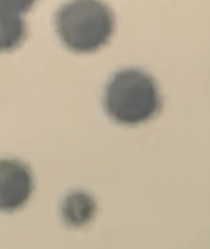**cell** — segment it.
Listing matches in <instances>:
<instances>
[{
    "label": "cell",
    "mask_w": 210,
    "mask_h": 249,
    "mask_svg": "<svg viewBox=\"0 0 210 249\" xmlns=\"http://www.w3.org/2000/svg\"><path fill=\"white\" fill-rule=\"evenodd\" d=\"M97 205L95 199L86 192L77 191L65 196L61 205V214L65 222L79 227L90 222L95 216Z\"/></svg>",
    "instance_id": "5"
},
{
    "label": "cell",
    "mask_w": 210,
    "mask_h": 249,
    "mask_svg": "<svg viewBox=\"0 0 210 249\" xmlns=\"http://www.w3.org/2000/svg\"><path fill=\"white\" fill-rule=\"evenodd\" d=\"M108 113L124 124H137L151 119L159 107V95L154 80L135 69L115 74L105 95Z\"/></svg>",
    "instance_id": "2"
},
{
    "label": "cell",
    "mask_w": 210,
    "mask_h": 249,
    "mask_svg": "<svg viewBox=\"0 0 210 249\" xmlns=\"http://www.w3.org/2000/svg\"><path fill=\"white\" fill-rule=\"evenodd\" d=\"M57 32L68 49L91 52L106 44L113 33L115 17L97 1H76L64 5L55 18Z\"/></svg>",
    "instance_id": "1"
},
{
    "label": "cell",
    "mask_w": 210,
    "mask_h": 249,
    "mask_svg": "<svg viewBox=\"0 0 210 249\" xmlns=\"http://www.w3.org/2000/svg\"><path fill=\"white\" fill-rule=\"evenodd\" d=\"M34 189L30 168L17 160H0V211L12 212L22 208Z\"/></svg>",
    "instance_id": "3"
},
{
    "label": "cell",
    "mask_w": 210,
    "mask_h": 249,
    "mask_svg": "<svg viewBox=\"0 0 210 249\" xmlns=\"http://www.w3.org/2000/svg\"><path fill=\"white\" fill-rule=\"evenodd\" d=\"M33 4L28 1H0V52L15 49L24 40V16Z\"/></svg>",
    "instance_id": "4"
}]
</instances>
